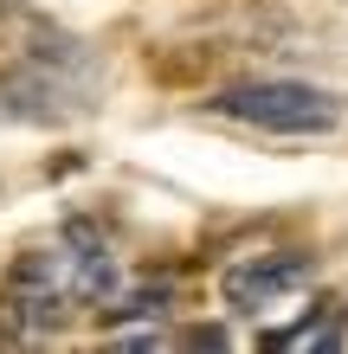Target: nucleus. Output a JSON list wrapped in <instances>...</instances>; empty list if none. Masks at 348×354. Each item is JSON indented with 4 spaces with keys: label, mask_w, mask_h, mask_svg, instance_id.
<instances>
[{
    "label": "nucleus",
    "mask_w": 348,
    "mask_h": 354,
    "mask_svg": "<svg viewBox=\"0 0 348 354\" xmlns=\"http://www.w3.org/2000/svg\"><path fill=\"white\" fill-rule=\"evenodd\" d=\"M303 277V270L291 264V258H252V264H239L232 277H226V297L239 303V309H264L271 297H284Z\"/></svg>",
    "instance_id": "3"
},
{
    "label": "nucleus",
    "mask_w": 348,
    "mask_h": 354,
    "mask_svg": "<svg viewBox=\"0 0 348 354\" xmlns=\"http://www.w3.org/2000/svg\"><path fill=\"white\" fill-rule=\"evenodd\" d=\"M213 110L245 122V129H264V136H329L342 122V97L297 84V77H252V84L219 91Z\"/></svg>",
    "instance_id": "2"
},
{
    "label": "nucleus",
    "mask_w": 348,
    "mask_h": 354,
    "mask_svg": "<svg viewBox=\"0 0 348 354\" xmlns=\"http://www.w3.org/2000/svg\"><path fill=\"white\" fill-rule=\"evenodd\" d=\"M110 283H116V258H110V245L97 239L91 225H71L58 245L33 252L26 264L13 270V303H19V309H33L39 322H58V316H71L77 303L110 297Z\"/></svg>",
    "instance_id": "1"
}]
</instances>
